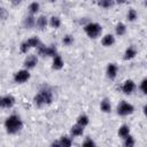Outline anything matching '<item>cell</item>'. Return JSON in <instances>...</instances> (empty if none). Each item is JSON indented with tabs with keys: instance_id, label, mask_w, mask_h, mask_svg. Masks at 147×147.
<instances>
[{
	"instance_id": "603a6c76",
	"label": "cell",
	"mask_w": 147,
	"mask_h": 147,
	"mask_svg": "<svg viewBox=\"0 0 147 147\" xmlns=\"http://www.w3.org/2000/svg\"><path fill=\"white\" fill-rule=\"evenodd\" d=\"M115 31H116V34L117 36H124L126 33V26L124 23H118L115 28Z\"/></svg>"
},
{
	"instance_id": "cb8c5ba5",
	"label": "cell",
	"mask_w": 147,
	"mask_h": 147,
	"mask_svg": "<svg viewBox=\"0 0 147 147\" xmlns=\"http://www.w3.org/2000/svg\"><path fill=\"white\" fill-rule=\"evenodd\" d=\"M126 18H127V21H130V22H134L137 18H138V13L136 11V9H129V11H127V14H126Z\"/></svg>"
},
{
	"instance_id": "8992f818",
	"label": "cell",
	"mask_w": 147,
	"mask_h": 147,
	"mask_svg": "<svg viewBox=\"0 0 147 147\" xmlns=\"http://www.w3.org/2000/svg\"><path fill=\"white\" fill-rule=\"evenodd\" d=\"M30 79V72L28 69H22V70H18L17 72H15L14 75V80L15 83L17 84H23L25 82H28Z\"/></svg>"
},
{
	"instance_id": "d4e9b609",
	"label": "cell",
	"mask_w": 147,
	"mask_h": 147,
	"mask_svg": "<svg viewBox=\"0 0 147 147\" xmlns=\"http://www.w3.org/2000/svg\"><path fill=\"white\" fill-rule=\"evenodd\" d=\"M127 134H130V127H129L127 125H122V126H119V129H118V136H119L121 138H124V137H126Z\"/></svg>"
},
{
	"instance_id": "2e32d148",
	"label": "cell",
	"mask_w": 147,
	"mask_h": 147,
	"mask_svg": "<svg viewBox=\"0 0 147 147\" xmlns=\"http://www.w3.org/2000/svg\"><path fill=\"white\" fill-rule=\"evenodd\" d=\"M83 133H84V126H82L78 123H76L75 125H72V127H71V134L74 137H79Z\"/></svg>"
},
{
	"instance_id": "d6986e66",
	"label": "cell",
	"mask_w": 147,
	"mask_h": 147,
	"mask_svg": "<svg viewBox=\"0 0 147 147\" xmlns=\"http://www.w3.org/2000/svg\"><path fill=\"white\" fill-rule=\"evenodd\" d=\"M115 5V0H98V6L105 9H108Z\"/></svg>"
},
{
	"instance_id": "4316f807",
	"label": "cell",
	"mask_w": 147,
	"mask_h": 147,
	"mask_svg": "<svg viewBox=\"0 0 147 147\" xmlns=\"http://www.w3.org/2000/svg\"><path fill=\"white\" fill-rule=\"evenodd\" d=\"M123 139H124V146H125V147H132V146H134V144H136L134 138H133L132 136H130V134H127V136L124 137Z\"/></svg>"
},
{
	"instance_id": "1f68e13d",
	"label": "cell",
	"mask_w": 147,
	"mask_h": 147,
	"mask_svg": "<svg viewBox=\"0 0 147 147\" xmlns=\"http://www.w3.org/2000/svg\"><path fill=\"white\" fill-rule=\"evenodd\" d=\"M83 146H95V142L91 139V138H86L84 141H83Z\"/></svg>"
},
{
	"instance_id": "30bf717a",
	"label": "cell",
	"mask_w": 147,
	"mask_h": 147,
	"mask_svg": "<svg viewBox=\"0 0 147 147\" xmlns=\"http://www.w3.org/2000/svg\"><path fill=\"white\" fill-rule=\"evenodd\" d=\"M117 72H118V67L115 63H109L107 65L106 74H107V77L109 79H115L116 76H117Z\"/></svg>"
},
{
	"instance_id": "83f0119b",
	"label": "cell",
	"mask_w": 147,
	"mask_h": 147,
	"mask_svg": "<svg viewBox=\"0 0 147 147\" xmlns=\"http://www.w3.org/2000/svg\"><path fill=\"white\" fill-rule=\"evenodd\" d=\"M62 42L65 45V46H70L72 42H74V37L71 34H65L62 39Z\"/></svg>"
},
{
	"instance_id": "f546056e",
	"label": "cell",
	"mask_w": 147,
	"mask_h": 147,
	"mask_svg": "<svg viewBox=\"0 0 147 147\" xmlns=\"http://www.w3.org/2000/svg\"><path fill=\"white\" fill-rule=\"evenodd\" d=\"M146 84H147V79L146 78H144L142 80H141V83H140V86H139V88H140V91L144 93V94H146L147 93V88H146Z\"/></svg>"
},
{
	"instance_id": "7c38bea8",
	"label": "cell",
	"mask_w": 147,
	"mask_h": 147,
	"mask_svg": "<svg viewBox=\"0 0 147 147\" xmlns=\"http://www.w3.org/2000/svg\"><path fill=\"white\" fill-rule=\"evenodd\" d=\"M136 55H137V49H136V47L130 46V47H127V48L125 49L123 57H124L125 61H129V60H132L133 57H136Z\"/></svg>"
},
{
	"instance_id": "52a82bcc",
	"label": "cell",
	"mask_w": 147,
	"mask_h": 147,
	"mask_svg": "<svg viewBox=\"0 0 147 147\" xmlns=\"http://www.w3.org/2000/svg\"><path fill=\"white\" fill-rule=\"evenodd\" d=\"M15 105V98L10 94L0 96V108H11Z\"/></svg>"
},
{
	"instance_id": "3957f363",
	"label": "cell",
	"mask_w": 147,
	"mask_h": 147,
	"mask_svg": "<svg viewBox=\"0 0 147 147\" xmlns=\"http://www.w3.org/2000/svg\"><path fill=\"white\" fill-rule=\"evenodd\" d=\"M84 31L85 33L87 34L88 38L91 39H95L98 38L101 32H102V26L99 24V23H95V22H90L87 24L84 25Z\"/></svg>"
},
{
	"instance_id": "7a4b0ae2",
	"label": "cell",
	"mask_w": 147,
	"mask_h": 147,
	"mask_svg": "<svg viewBox=\"0 0 147 147\" xmlns=\"http://www.w3.org/2000/svg\"><path fill=\"white\" fill-rule=\"evenodd\" d=\"M33 102L37 107H44L53 102V93L48 88L40 90L33 98Z\"/></svg>"
},
{
	"instance_id": "f1b7e54d",
	"label": "cell",
	"mask_w": 147,
	"mask_h": 147,
	"mask_svg": "<svg viewBox=\"0 0 147 147\" xmlns=\"http://www.w3.org/2000/svg\"><path fill=\"white\" fill-rule=\"evenodd\" d=\"M29 49H30V46H29V44H28V41L25 40V41H23L21 45H20V51L22 52V53H28L29 52Z\"/></svg>"
},
{
	"instance_id": "ba28073f",
	"label": "cell",
	"mask_w": 147,
	"mask_h": 147,
	"mask_svg": "<svg viewBox=\"0 0 147 147\" xmlns=\"http://www.w3.org/2000/svg\"><path fill=\"white\" fill-rule=\"evenodd\" d=\"M37 63H38V57H37L34 54L26 56V59L24 60V67H25V69H28V70L33 69V68L37 65Z\"/></svg>"
},
{
	"instance_id": "836d02e7",
	"label": "cell",
	"mask_w": 147,
	"mask_h": 147,
	"mask_svg": "<svg viewBox=\"0 0 147 147\" xmlns=\"http://www.w3.org/2000/svg\"><path fill=\"white\" fill-rule=\"evenodd\" d=\"M126 0H115V2H117V3H124Z\"/></svg>"
},
{
	"instance_id": "4dcf8cb0",
	"label": "cell",
	"mask_w": 147,
	"mask_h": 147,
	"mask_svg": "<svg viewBox=\"0 0 147 147\" xmlns=\"http://www.w3.org/2000/svg\"><path fill=\"white\" fill-rule=\"evenodd\" d=\"M7 17H8V11L3 7H0V20H6Z\"/></svg>"
},
{
	"instance_id": "e575fe53",
	"label": "cell",
	"mask_w": 147,
	"mask_h": 147,
	"mask_svg": "<svg viewBox=\"0 0 147 147\" xmlns=\"http://www.w3.org/2000/svg\"><path fill=\"white\" fill-rule=\"evenodd\" d=\"M48 1H49V2H55L56 0H48Z\"/></svg>"
},
{
	"instance_id": "9a60e30c",
	"label": "cell",
	"mask_w": 147,
	"mask_h": 147,
	"mask_svg": "<svg viewBox=\"0 0 147 147\" xmlns=\"http://www.w3.org/2000/svg\"><path fill=\"white\" fill-rule=\"evenodd\" d=\"M23 25H24V28H26V29H31V28L36 26V18L33 17V15L26 16V17L24 18V21H23Z\"/></svg>"
},
{
	"instance_id": "ffe728a7",
	"label": "cell",
	"mask_w": 147,
	"mask_h": 147,
	"mask_svg": "<svg viewBox=\"0 0 147 147\" xmlns=\"http://www.w3.org/2000/svg\"><path fill=\"white\" fill-rule=\"evenodd\" d=\"M48 24H49L53 29H59V28L61 26V20H60L59 16H52V17L49 18Z\"/></svg>"
},
{
	"instance_id": "d6a6232c",
	"label": "cell",
	"mask_w": 147,
	"mask_h": 147,
	"mask_svg": "<svg viewBox=\"0 0 147 147\" xmlns=\"http://www.w3.org/2000/svg\"><path fill=\"white\" fill-rule=\"evenodd\" d=\"M9 1H11L14 5H17V3H20V2H21V0H9Z\"/></svg>"
},
{
	"instance_id": "484cf974",
	"label": "cell",
	"mask_w": 147,
	"mask_h": 147,
	"mask_svg": "<svg viewBox=\"0 0 147 147\" xmlns=\"http://www.w3.org/2000/svg\"><path fill=\"white\" fill-rule=\"evenodd\" d=\"M77 123L78 124H80L82 126H86L88 123H90V119H88V116L87 115H80V116H78V118H77Z\"/></svg>"
},
{
	"instance_id": "44dd1931",
	"label": "cell",
	"mask_w": 147,
	"mask_h": 147,
	"mask_svg": "<svg viewBox=\"0 0 147 147\" xmlns=\"http://www.w3.org/2000/svg\"><path fill=\"white\" fill-rule=\"evenodd\" d=\"M59 142H60V146H61V147H69V146L72 145V140H71V138L68 137V136L61 137L60 140H59Z\"/></svg>"
},
{
	"instance_id": "9c48e42d",
	"label": "cell",
	"mask_w": 147,
	"mask_h": 147,
	"mask_svg": "<svg viewBox=\"0 0 147 147\" xmlns=\"http://www.w3.org/2000/svg\"><path fill=\"white\" fill-rule=\"evenodd\" d=\"M134 90H136V84H134V82L131 80V79L125 80V82L123 83V85H122V91H123L125 94H132V93L134 92Z\"/></svg>"
},
{
	"instance_id": "7402d4cb",
	"label": "cell",
	"mask_w": 147,
	"mask_h": 147,
	"mask_svg": "<svg viewBox=\"0 0 147 147\" xmlns=\"http://www.w3.org/2000/svg\"><path fill=\"white\" fill-rule=\"evenodd\" d=\"M39 8H40V5L37 1H33V2H31L29 5V8L28 9H29L30 15H34V14H37L39 11Z\"/></svg>"
},
{
	"instance_id": "ac0fdd59",
	"label": "cell",
	"mask_w": 147,
	"mask_h": 147,
	"mask_svg": "<svg viewBox=\"0 0 147 147\" xmlns=\"http://www.w3.org/2000/svg\"><path fill=\"white\" fill-rule=\"evenodd\" d=\"M26 41H28L30 48H38V47L41 45V41H40V39H39L38 37H31V38H29Z\"/></svg>"
},
{
	"instance_id": "8fae6325",
	"label": "cell",
	"mask_w": 147,
	"mask_h": 147,
	"mask_svg": "<svg viewBox=\"0 0 147 147\" xmlns=\"http://www.w3.org/2000/svg\"><path fill=\"white\" fill-rule=\"evenodd\" d=\"M64 65V62H63V59L60 56V55H54L53 56V63H52V67L54 70H61Z\"/></svg>"
},
{
	"instance_id": "4fadbf2b",
	"label": "cell",
	"mask_w": 147,
	"mask_h": 147,
	"mask_svg": "<svg viewBox=\"0 0 147 147\" xmlns=\"http://www.w3.org/2000/svg\"><path fill=\"white\" fill-rule=\"evenodd\" d=\"M47 24H48V20H47V17L44 16V15L39 16V17L36 20V26H37L38 29H40V30H44V29L47 26Z\"/></svg>"
},
{
	"instance_id": "277c9868",
	"label": "cell",
	"mask_w": 147,
	"mask_h": 147,
	"mask_svg": "<svg viewBox=\"0 0 147 147\" xmlns=\"http://www.w3.org/2000/svg\"><path fill=\"white\" fill-rule=\"evenodd\" d=\"M133 111H134V107L126 101H122L117 106V114L121 116H127V115L132 114Z\"/></svg>"
},
{
	"instance_id": "5b68a950",
	"label": "cell",
	"mask_w": 147,
	"mask_h": 147,
	"mask_svg": "<svg viewBox=\"0 0 147 147\" xmlns=\"http://www.w3.org/2000/svg\"><path fill=\"white\" fill-rule=\"evenodd\" d=\"M38 54L40 56H47V57H53L54 55H56V48L51 45V46H45V45H40L38 47Z\"/></svg>"
},
{
	"instance_id": "5bb4252c",
	"label": "cell",
	"mask_w": 147,
	"mask_h": 147,
	"mask_svg": "<svg viewBox=\"0 0 147 147\" xmlns=\"http://www.w3.org/2000/svg\"><path fill=\"white\" fill-rule=\"evenodd\" d=\"M101 44L105 46V47H110L115 44V37L113 34H106L102 40H101Z\"/></svg>"
},
{
	"instance_id": "e0dca14e",
	"label": "cell",
	"mask_w": 147,
	"mask_h": 147,
	"mask_svg": "<svg viewBox=\"0 0 147 147\" xmlns=\"http://www.w3.org/2000/svg\"><path fill=\"white\" fill-rule=\"evenodd\" d=\"M100 109L103 113H110L111 111V103L108 99H103L100 103Z\"/></svg>"
},
{
	"instance_id": "6da1fadb",
	"label": "cell",
	"mask_w": 147,
	"mask_h": 147,
	"mask_svg": "<svg viewBox=\"0 0 147 147\" xmlns=\"http://www.w3.org/2000/svg\"><path fill=\"white\" fill-rule=\"evenodd\" d=\"M23 126V122L21 119V117L18 115H10L6 118L5 121V127H6V131L9 133V134H16L21 131Z\"/></svg>"
}]
</instances>
